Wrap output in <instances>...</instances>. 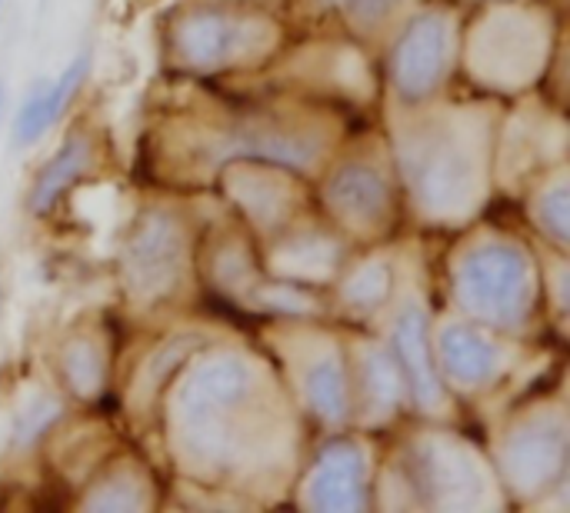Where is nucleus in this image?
I'll return each instance as SVG.
<instances>
[{"instance_id":"1","label":"nucleus","mask_w":570,"mask_h":513,"mask_svg":"<svg viewBox=\"0 0 570 513\" xmlns=\"http://www.w3.org/2000/svg\"><path fill=\"white\" fill-rule=\"evenodd\" d=\"M261 397L257 371L240 354L204 357L177 387L170 404L180 454L204 471H230L250 451L254 407Z\"/></svg>"},{"instance_id":"2","label":"nucleus","mask_w":570,"mask_h":513,"mask_svg":"<svg viewBox=\"0 0 570 513\" xmlns=\"http://www.w3.org/2000/svg\"><path fill=\"white\" fill-rule=\"evenodd\" d=\"M454 297L481 324L518 331L538 304V277L524 247L484 240L468 247L454 264Z\"/></svg>"},{"instance_id":"3","label":"nucleus","mask_w":570,"mask_h":513,"mask_svg":"<svg viewBox=\"0 0 570 513\" xmlns=\"http://www.w3.org/2000/svg\"><path fill=\"white\" fill-rule=\"evenodd\" d=\"M404 170L428 217H468L481 197V157L458 124H431L411 137Z\"/></svg>"},{"instance_id":"4","label":"nucleus","mask_w":570,"mask_h":513,"mask_svg":"<svg viewBox=\"0 0 570 513\" xmlns=\"http://www.w3.org/2000/svg\"><path fill=\"white\" fill-rule=\"evenodd\" d=\"M120 267L130 297L144 304L167 300L180 287L187 267V234L180 220L164 210L144 214L124 244Z\"/></svg>"},{"instance_id":"5","label":"nucleus","mask_w":570,"mask_h":513,"mask_svg":"<svg viewBox=\"0 0 570 513\" xmlns=\"http://www.w3.org/2000/svg\"><path fill=\"white\" fill-rule=\"evenodd\" d=\"M568 421L558 411H544L518 424L501 451V474L518 497H541L561 484L568 471Z\"/></svg>"},{"instance_id":"6","label":"nucleus","mask_w":570,"mask_h":513,"mask_svg":"<svg viewBox=\"0 0 570 513\" xmlns=\"http://www.w3.org/2000/svg\"><path fill=\"white\" fill-rule=\"evenodd\" d=\"M407 477L417 497L441 511H478L488 504V477L474 451L454 437H424L414 447Z\"/></svg>"},{"instance_id":"7","label":"nucleus","mask_w":570,"mask_h":513,"mask_svg":"<svg viewBox=\"0 0 570 513\" xmlns=\"http://www.w3.org/2000/svg\"><path fill=\"white\" fill-rule=\"evenodd\" d=\"M454 60V17L424 10L411 17L391 53V83L404 103H424L448 77Z\"/></svg>"},{"instance_id":"8","label":"nucleus","mask_w":570,"mask_h":513,"mask_svg":"<svg viewBox=\"0 0 570 513\" xmlns=\"http://www.w3.org/2000/svg\"><path fill=\"white\" fill-rule=\"evenodd\" d=\"M324 157V137L314 130L277 127L271 120H237L210 137L207 160L214 167L230 160H257L271 167H314Z\"/></svg>"},{"instance_id":"9","label":"nucleus","mask_w":570,"mask_h":513,"mask_svg":"<svg viewBox=\"0 0 570 513\" xmlns=\"http://www.w3.org/2000/svg\"><path fill=\"white\" fill-rule=\"evenodd\" d=\"M538 23L524 10H498L488 17L474 40V63L484 67L488 80L524 83L541 67Z\"/></svg>"},{"instance_id":"10","label":"nucleus","mask_w":570,"mask_h":513,"mask_svg":"<svg viewBox=\"0 0 570 513\" xmlns=\"http://www.w3.org/2000/svg\"><path fill=\"white\" fill-rule=\"evenodd\" d=\"M254 23L250 17H240L234 10H220V7H204V10H190L177 30H174V47L177 57L197 70H214L224 67L227 60L240 57L250 47L254 37Z\"/></svg>"},{"instance_id":"11","label":"nucleus","mask_w":570,"mask_h":513,"mask_svg":"<svg viewBox=\"0 0 570 513\" xmlns=\"http://www.w3.org/2000/svg\"><path fill=\"white\" fill-rule=\"evenodd\" d=\"M307 504L311 511H367L371 477H367V457L357 444L334 441L321 451L307 477Z\"/></svg>"},{"instance_id":"12","label":"nucleus","mask_w":570,"mask_h":513,"mask_svg":"<svg viewBox=\"0 0 570 513\" xmlns=\"http://www.w3.org/2000/svg\"><path fill=\"white\" fill-rule=\"evenodd\" d=\"M324 204L341 224L354 230H377L391 220L394 197H391L387 177L374 164L347 160L327 177Z\"/></svg>"},{"instance_id":"13","label":"nucleus","mask_w":570,"mask_h":513,"mask_svg":"<svg viewBox=\"0 0 570 513\" xmlns=\"http://www.w3.org/2000/svg\"><path fill=\"white\" fill-rule=\"evenodd\" d=\"M438 357L444 377L461 391H478L504 371V351L498 341L464 320L444 324L438 334Z\"/></svg>"},{"instance_id":"14","label":"nucleus","mask_w":570,"mask_h":513,"mask_svg":"<svg viewBox=\"0 0 570 513\" xmlns=\"http://www.w3.org/2000/svg\"><path fill=\"white\" fill-rule=\"evenodd\" d=\"M428 310L417 300H407L394 320V357L401 364L404 384L414 394V401L424 411H434L444 397L441 377L434 367V351H431V327H428Z\"/></svg>"},{"instance_id":"15","label":"nucleus","mask_w":570,"mask_h":513,"mask_svg":"<svg viewBox=\"0 0 570 513\" xmlns=\"http://www.w3.org/2000/svg\"><path fill=\"white\" fill-rule=\"evenodd\" d=\"M90 167V140L83 134H70L53 157L37 170L30 190H27V214L30 217H47L57 200L83 177V170Z\"/></svg>"},{"instance_id":"16","label":"nucleus","mask_w":570,"mask_h":513,"mask_svg":"<svg viewBox=\"0 0 570 513\" xmlns=\"http://www.w3.org/2000/svg\"><path fill=\"white\" fill-rule=\"evenodd\" d=\"M227 184L240 207L261 224H277L294 210V190L281 180V174L264 170L257 160H240L237 167H230Z\"/></svg>"},{"instance_id":"17","label":"nucleus","mask_w":570,"mask_h":513,"mask_svg":"<svg viewBox=\"0 0 570 513\" xmlns=\"http://www.w3.org/2000/svg\"><path fill=\"white\" fill-rule=\"evenodd\" d=\"M304 397L307 407L331 427H341L351 417V374L337 347L321 351L304 367Z\"/></svg>"},{"instance_id":"18","label":"nucleus","mask_w":570,"mask_h":513,"mask_svg":"<svg viewBox=\"0 0 570 513\" xmlns=\"http://www.w3.org/2000/svg\"><path fill=\"white\" fill-rule=\"evenodd\" d=\"M361 374H364V394H367V407L377 414H391L397 411V404L407 394L401 364L394 357V351H381V347H367L364 361H361Z\"/></svg>"},{"instance_id":"19","label":"nucleus","mask_w":570,"mask_h":513,"mask_svg":"<svg viewBox=\"0 0 570 513\" xmlns=\"http://www.w3.org/2000/svg\"><path fill=\"white\" fill-rule=\"evenodd\" d=\"M60 374L67 381V387L90 401L100 394L104 387V377H107V361H104V351L90 341V337H73L60 347Z\"/></svg>"},{"instance_id":"20","label":"nucleus","mask_w":570,"mask_h":513,"mask_svg":"<svg viewBox=\"0 0 570 513\" xmlns=\"http://www.w3.org/2000/svg\"><path fill=\"white\" fill-rule=\"evenodd\" d=\"M334 264H337V244L321 234L287 240L277 250V270L294 277H324L327 270H334Z\"/></svg>"},{"instance_id":"21","label":"nucleus","mask_w":570,"mask_h":513,"mask_svg":"<svg viewBox=\"0 0 570 513\" xmlns=\"http://www.w3.org/2000/svg\"><path fill=\"white\" fill-rule=\"evenodd\" d=\"M391 264L387 260H367V264H361L347 280H344V287H341V297H344V304L351 307V310H357V314H371V310H377L384 300H387V294H391Z\"/></svg>"},{"instance_id":"22","label":"nucleus","mask_w":570,"mask_h":513,"mask_svg":"<svg viewBox=\"0 0 570 513\" xmlns=\"http://www.w3.org/2000/svg\"><path fill=\"white\" fill-rule=\"evenodd\" d=\"M534 220L541 227V234L554 244V247H568L570 240V190L568 180H558L551 187H544L534 200Z\"/></svg>"},{"instance_id":"23","label":"nucleus","mask_w":570,"mask_h":513,"mask_svg":"<svg viewBox=\"0 0 570 513\" xmlns=\"http://www.w3.org/2000/svg\"><path fill=\"white\" fill-rule=\"evenodd\" d=\"M60 414H63V407H60V401L57 397H33V401H27L20 411H17V417H13V434H10V441H13V447H30V444H37L57 421H60Z\"/></svg>"},{"instance_id":"24","label":"nucleus","mask_w":570,"mask_h":513,"mask_svg":"<svg viewBox=\"0 0 570 513\" xmlns=\"http://www.w3.org/2000/svg\"><path fill=\"white\" fill-rule=\"evenodd\" d=\"M50 110H47V80H40L20 103L13 117V144L17 147H33L47 130H50Z\"/></svg>"},{"instance_id":"25","label":"nucleus","mask_w":570,"mask_h":513,"mask_svg":"<svg viewBox=\"0 0 570 513\" xmlns=\"http://www.w3.org/2000/svg\"><path fill=\"white\" fill-rule=\"evenodd\" d=\"M87 70H90V53L83 50V53H77V57L60 70L57 80L47 83V110H50V124H53V127L60 124V117L67 114L73 93H77L80 83L87 80Z\"/></svg>"},{"instance_id":"26","label":"nucleus","mask_w":570,"mask_h":513,"mask_svg":"<svg viewBox=\"0 0 570 513\" xmlns=\"http://www.w3.org/2000/svg\"><path fill=\"white\" fill-rule=\"evenodd\" d=\"M90 511H137L144 507V487L134 484H100L97 494L87 497Z\"/></svg>"},{"instance_id":"27","label":"nucleus","mask_w":570,"mask_h":513,"mask_svg":"<svg viewBox=\"0 0 570 513\" xmlns=\"http://www.w3.org/2000/svg\"><path fill=\"white\" fill-rule=\"evenodd\" d=\"M341 7H344L347 20L354 27L374 30V27H381L401 7V0H341Z\"/></svg>"},{"instance_id":"28","label":"nucleus","mask_w":570,"mask_h":513,"mask_svg":"<svg viewBox=\"0 0 570 513\" xmlns=\"http://www.w3.org/2000/svg\"><path fill=\"white\" fill-rule=\"evenodd\" d=\"M271 310H287V314H314L317 310V304L307 297V294H301V290H294V287H271V290H261L257 294Z\"/></svg>"},{"instance_id":"29","label":"nucleus","mask_w":570,"mask_h":513,"mask_svg":"<svg viewBox=\"0 0 570 513\" xmlns=\"http://www.w3.org/2000/svg\"><path fill=\"white\" fill-rule=\"evenodd\" d=\"M0 114H3V83H0Z\"/></svg>"},{"instance_id":"30","label":"nucleus","mask_w":570,"mask_h":513,"mask_svg":"<svg viewBox=\"0 0 570 513\" xmlns=\"http://www.w3.org/2000/svg\"><path fill=\"white\" fill-rule=\"evenodd\" d=\"M0 310H3V294H0Z\"/></svg>"},{"instance_id":"31","label":"nucleus","mask_w":570,"mask_h":513,"mask_svg":"<svg viewBox=\"0 0 570 513\" xmlns=\"http://www.w3.org/2000/svg\"><path fill=\"white\" fill-rule=\"evenodd\" d=\"M0 7H3V0H0Z\"/></svg>"}]
</instances>
